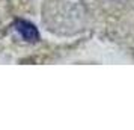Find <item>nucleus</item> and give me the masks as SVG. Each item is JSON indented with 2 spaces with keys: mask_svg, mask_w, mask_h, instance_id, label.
Segmentation results:
<instances>
[{
  "mask_svg": "<svg viewBox=\"0 0 134 130\" xmlns=\"http://www.w3.org/2000/svg\"><path fill=\"white\" fill-rule=\"evenodd\" d=\"M14 29L27 43H38L41 39V35H39L38 27L33 23L27 21V20H21V18L15 20L14 21Z\"/></svg>",
  "mask_w": 134,
  "mask_h": 130,
  "instance_id": "obj_1",
  "label": "nucleus"
}]
</instances>
